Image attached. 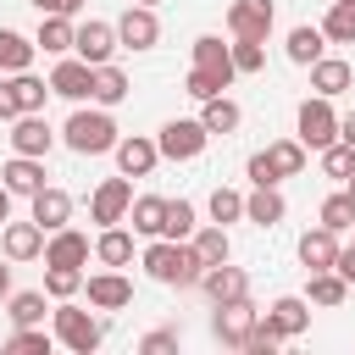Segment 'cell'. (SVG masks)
Instances as JSON below:
<instances>
[{"instance_id": "f6af8a7d", "label": "cell", "mask_w": 355, "mask_h": 355, "mask_svg": "<svg viewBox=\"0 0 355 355\" xmlns=\"http://www.w3.org/2000/svg\"><path fill=\"white\" fill-rule=\"evenodd\" d=\"M11 349H28V355H50V333H44V327H17V333H11Z\"/></svg>"}, {"instance_id": "484cf974", "label": "cell", "mask_w": 355, "mask_h": 355, "mask_svg": "<svg viewBox=\"0 0 355 355\" xmlns=\"http://www.w3.org/2000/svg\"><path fill=\"white\" fill-rule=\"evenodd\" d=\"M44 55H67L72 44H78V28H72V17H39V39H33Z\"/></svg>"}, {"instance_id": "2e32d148", "label": "cell", "mask_w": 355, "mask_h": 355, "mask_svg": "<svg viewBox=\"0 0 355 355\" xmlns=\"http://www.w3.org/2000/svg\"><path fill=\"white\" fill-rule=\"evenodd\" d=\"M200 288H205V300L211 305H222V300H244L250 294V277L239 272V266H205V277H200Z\"/></svg>"}, {"instance_id": "ee69618b", "label": "cell", "mask_w": 355, "mask_h": 355, "mask_svg": "<svg viewBox=\"0 0 355 355\" xmlns=\"http://www.w3.org/2000/svg\"><path fill=\"white\" fill-rule=\"evenodd\" d=\"M183 89H189L194 100H216V94L227 89V78H216V72H200V67H194V72L183 78Z\"/></svg>"}, {"instance_id": "d6a6232c", "label": "cell", "mask_w": 355, "mask_h": 355, "mask_svg": "<svg viewBox=\"0 0 355 355\" xmlns=\"http://www.w3.org/2000/svg\"><path fill=\"white\" fill-rule=\"evenodd\" d=\"M94 100L100 105H122L128 100V78H122V67H94Z\"/></svg>"}, {"instance_id": "9a60e30c", "label": "cell", "mask_w": 355, "mask_h": 355, "mask_svg": "<svg viewBox=\"0 0 355 355\" xmlns=\"http://www.w3.org/2000/svg\"><path fill=\"white\" fill-rule=\"evenodd\" d=\"M0 250H6V261H33V255H44V227L39 222H6Z\"/></svg>"}, {"instance_id": "4fadbf2b", "label": "cell", "mask_w": 355, "mask_h": 355, "mask_svg": "<svg viewBox=\"0 0 355 355\" xmlns=\"http://www.w3.org/2000/svg\"><path fill=\"white\" fill-rule=\"evenodd\" d=\"M155 161H161V144L155 139H116V166L128 172V178H150L155 172Z\"/></svg>"}, {"instance_id": "74e56055", "label": "cell", "mask_w": 355, "mask_h": 355, "mask_svg": "<svg viewBox=\"0 0 355 355\" xmlns=\"http://www.w3.org/2000/svg\"><path fill=\"white\" fill-rule=\"evenodd\" d=\"M11 322H17V327H39V322H44V294H39V288L11 294Z\"/></svg>"}, {"instance_id": "f35d334b", "label": "cell", "mask_w": 355, "mask_h": 355, "mask_svg": "<svg viewBox=\"0 0 355 355\" xmlns=\"http://www.w3.org/2000/svg\"><path fill=\"white\" fill-rule=\"evenodd\" d=\"M322 227H333V233L355 227V200H349V189H344V194H327V200H322Z\"/></svg>"}, {"instance_id": "e0dca14e", "label": "cell", "mask_w": 355, "mask_h": 355, "mask_svg": "<svg viewBox=\"0 0 355 355\" xmlns=\"http://www.w3.org/2000/svg\"><path fill=\"white\" fill-rule=\"evenodd\" d=\"M266 327H272V333H283V338H300V333L311 327V305H305L300 294H283V300H272Z\"/></svg>"}, {"instance_id": "816d5d0a", "label": "cell", "mask_w": 355, "mask_h": 355, "mask_svg": "<svg viewBox=\"0 0 355 355\" xmlns=\"http://www.w3.org/2000/svg\"><path fill=\"white\" fill-rule=\"evenodd\" d=\"M333 272H338L344 283H355V250H338V261H333Z\"/></svg>"}, {"instance_id": "11a10c76", "label": "cell", "mask_w": 355, "mask_h": 355, "mask_svg": "<svg viewBox=\"0 0 355 355\" xmlns=\"http://www.w3.org/2000/svg\"><path fill=\"white\" fill-rule=\"evenodd\" d=\"M0 294H11V266L0 261Z\"/></svg>"}, {"instance_id": "5bb4252c", "label": "cell", "mask_w": 355, "mask_h": 355, "mask_svg": "<svg viewBox=\"0 0 355 355\" xmlns=\"http://www.w3.org/2000/svg\"><path fill=\"white\" fill-rule=\"evenodd\" d=\"M0 183H6L11 194H28V200H33V194L44 189V161H39V155H11V161L0 166Z\"/></svg>"}, {"instance_id": "f907efd6", "label": "cell", "mask_w": 355, "mask_h": 355, "mask_svg": "<svg viewBox=\"0 0 355 355\" xmlns=\"http://www.w3.org/2000/svg\"><path fill=\"white\" fill-rule=\"evenodd\" d=\"M33 6H39V17H72L83 0H33Z\"/></svg>"}, {"instance_id": "b9f144b4", "label": "cell", "mask_w": 355, "mask_h": 355, "mask_svg": "<svg viewBox=\"0 0 355 355\" xmlns=\"http://www.w3.org/2000/svg\"><path fill=\"white\" fill-rule=\"evenodd\" d=\"M194 233V205L189 200H166V227H161V239H189Z\"/></svg>"}, {"instance_id": "d4e9b609", "label": "cell", "mask_w": 355, "mask_h": 355, "mask_svg": "<svg viewBox=\"0 0 355 355\" xmlns=\"http://www.w3.org/2000/svg\"><path fill=\"white\" fill-rule=\"evenodd\" d=\"M128 222H133V233L161 239V227H166V200H161V194H139V200L128 205Z\"/></svg>"}, {"instance_id": "c3c4849f", "label": "cell", "mask_w": 355, "mask_h": 355, "mask_svg": "<svg viewBox=\"0 0 355 355\" xmlns=\"http://www.w3.org/2000/svg\"><path fill=\"white\" fill-rule=\"evenodd\" d=\"M250 183H277V172H272L266 150H261V155H250Z\"/></svg>"}, {"instance_id": "83f0119b", "label": "cell", "mask_w": 355, "mask_h": 355, "mask_svg": "<svg viewBox=\"0 0 355 355\" xmlns=\"http://www.w3.org/2000/svg\"><path fill=\"white\" fill-rule=\"evenodd\" d=\"M322 33L327 44H355V0H333L322 17Z\"/></svg>"}, {"instance_id": "6da1fadb", "label": "cell", "mask_w": 355, "mask_h": 355, "mask_svg": "<svg viewBox=\"0 0 355 355\" xmlns=\"http://www.w3.org/2000/svg\"><path fill=\"white\" fill-rule=\"evenodd\" d=\"M144 272H150L155 283H166V288H194V283L205 277V261H200V250L183 244V239H155V244L144 250Z\"/></svg>"}, {"instance_id": "8d00e7d4", "label": "cell", "mask_w": 355, "mask_h": 355, "mask_svg": "<svg viewBox=\"0 0 355 355\" xmlns=\"http://www.w3.org/2000/svg\"><path fill=\"white\" fill-rule=\"evenodd\" d=\"M316 155H322V172H327V178H338V183L355 178V144L338 139V144H327V150H316Z\"/></svg>"}, {"instance_id": "60d3db41", "label": "cell", "mask_w": 355, "mask_h": 355, "mask_svg": "<svg viewBox=\"0 0 355 355\" xmlns=\"http://www.w3.org/2000/svg\"><path fill=\"white\" fill-rule=\"evenodd\" d=\"M233 67L250 78V72H261L266 67V39H233Z\"/></svg>"}, {"instance_id": "4316f807", "label": "cell", "mask_w": 355, "mask_h": 355, "mask_svg": "<svg viewBox=\"0 0 355 355\" xmlns=\"http://www.w3.org/2000/svg\"><path fill=\"white\" fill-rule=\"evenodd\" d=\"M33 39L28 33H17V28H0V72H28L33 67Z\"/></svg>"}, {"instance_id": "44dd1931", "label": "cell", "mask_w": 355, "mask_h": 355, "mask_svg": "<svg viewBox=\"0 0 355 355\" xmlns=\"http://www.w3.org/2000/svg\"><path fill=\"white\" fill-rule=\"evenodd\" d=\"M349 83H355V67H349V61H338V55L311 61V89H316V94H327V100H333V94H344Z\"/></svg>"}, {"instance_id": "d6986e66", "label": "cell", "mask_w": 355, "mask_h": 355, "mask_svg": "<svg viewBox=\"0 0 355 355\" xmlns=\"http://www.w3.org/2000/svg\"><path fill=\"white\" fill-rule=\"evenodd\" d=\"M283 216H288V205H283L277 183H255V194L244 200V222H255V227H277Z\"/></svg>"}, {"instance_id": "7a4b0ae2", "label": "cell", "mask_w": 355, "mask_h": 355, "mask_svg": "<svg viewBox=\"0 0 355 355\" xmlns=\"http://www.w3.org/2000/svg\"><path fill=\"white\" fill-rule=\"evenodd\" d=\"M61 139H67V150H78V155H105V150H116V122H111V105H100V111H72L67 116V128H61Z\"/></svg>"}, {"instance_id": "f546056e", "label": "cell", "mask_w": 355, "mask_h": 355, "mask_svg": "<svg viewBox=\"0 0 355 355\" xmlns=\"http://www.w3.org/2000/svg\"><path fill=\"white\" fill-rule=\"evenodd\" d=\"M266 161H272L277 178H300L305 172V144L300 139H277V144H266Z\"/></svg>"}, {"instance_id": "9c48e42d", "label": "cell", "mask_w": 355, "mask_h": 355, "mask_svg": "<svg viewBox=\"0 0 355 355\" xmlns=\"http://www.w3.org/2000/svg\"><path fill=\"white\" fill-rule=\"evenodd\" d=\"M50 94H61V100H94V67L83 55H67L50 72Z\"/></svg>"}, {"instance_id": "1f68e13d", "label": "cell", "mask_w": 355, "mask_h": 355, "mask_svg": "<svg viewBox=\"0 0 355 355\" xmlns=\"http://www.w3.org/2000/svg\"><path fill=\"white\" fill-rule=\"evenodd\" d=\"M322 44H327L322 28H294L288 33V61L294 67H311V61H322Z\"/></svg>"}, {"instance_id": "7dc6e473", "label": "cell", "mask_w": 355, "mask_h": 355, "mask_svg": "<svg viewBox=\"0 0 355 355\" xmlns=\"http://www.w3.org/2000/svg\"><path fill=\"white\" fill-rule=\"evenodd\" d=\"M139 349H144V355H166V349H178V333H166V327H161V333H150Z\"/></svg>"}, {"instance_id": "30bf717a", "label": "cell", "mask_w": 355, "mask_h": 355, "mask_svg": "<svg viewBox=\"0 0 355 355\" xmlns=\"http://www.w3.org/2000/svg\"><path fill=\"white\" fill-rule=\"evenodd\" d=\"M50 144H55V133H50V122H44V111H22L17 122H11V150L17 155H50Z\"/></svg>"}, {"instance_id": "e575fe53", "label": "cell", "mask_w": 355, "mask_h": 355, "mask_svg": "<svg viewBox=\"0 0 355 355\" xmlns=\"http://www.w3.org/2000/svg\"><path fill=\"white\" fill-rule=\"evenodd\" d=\"M344 294H349V283H344L333 266H327V272H311V305H327V311H333V305H344Z\"/></svg>"}, {"instance_id": "7bdbcfd3", "label": "cell", "mask_w": 355, "mask_h": 355, "mask_svg": "<svg viewBox=\"0 0 355 355\" xmlns=\"http://www.w3.org/2000/svg\"><path fill=\"white\" fill-rule=\"evenodd\" d=\"M244 216V194L239 189H216L211 194V222H239Z\"/></svg>"}, {"instance_id": "7c38bea8", "label": "cell", "mask_w": 355, "mask_h": 355, "mask_svg": "<svg viewBox=\"0 0 355 355\" xmlns=\"http://www.w3.org/2000/svg\"><path fill=\"white\" fill-rule=\"evenodd\" d=\"M116 44H122V39H116V22H83V28H78V44H72V50H78V55H83L89 67H105Z\"/></svg>"}, {"instance_id": "bcb514c9", "label": "cell", "mask_w": 355, "mask_h": 355, "mask_svg": "<svg viewBox=\"0 0 355 355\" xmlns=\"http://www.w3.org/2000/svg\"><path fill=\"white\" fill-rule=\"evenodd\" d=\"M277 344H283V333H272V327H266V322H255V333H250V338H244V349H250V355H272V349H277Z\"/></svg>"}, {"instance_id": "8992f818", "label": "cell", "mask_w": 355, "mask_h": 355, "mask_svg": "<svg viewBox=\"0 0 355 355\" xmlns=\"http://www.w3.org/2000/svg\"><path fill=\"white\" fill-rule=\"evenodd\" d=\"M255 322H261V311H255V305H250V294H244V300H222V305H216V316H211V333H216L222 344L244 349V338L255 333Z\"/></svg>"}, {"instance_id": "ffe728a7", "label": "cell", "mask_w": 355, "mask_h": 355, "mask_svg": "<svg viewBox=\"0 0 355 355\" xmlns=\"http://www.w3.org/2000/svg\"><path fill=\"white\" fill-rule=\"evenodd\" d=\"M89 305L122 311V305H133V283H128L122 272H94V277H89Z\"/></svg>"}, {"instance_id": "681fc988", "label": "cell", "mask_w": 355, "mask_h": 355, "mask_svg": "<svg viewBox=\"0 0 355 355\" xmlns=\"http://www.w3.org/2000/svg\"><path fill=\"white\" fill-rule=\"evenodd\" d=\"M22 116V105H17V89L11 83H0V122H17Z\"/></svg>"}, {"instance_id": "836d02e7", "label": "cell", "mask_w": 355, "mask_h": 355, "mask_svg": "<svg viewBox=\"0 0 355 355\" xmlns=\"http://www.w3.org/2000/svg\"><path fill=\"white\" fill-rule=\"evenodd\" d=\"M194 250H200V261H205V266H222V261L233 255L227 227H222V222H216V227H200V233H194Z\"/></svg>"}, {"instance_id": "ab89813d", "label": "cell", "mask_w": 355, "mask_h": 355, "mask_svg": "<svg viewBox=\"0 0 355 355\" xmlns=\"http://www.w3.org/2000/svg\"><path fill=\"white\" fill-rule=\"evenodd\" d=\"M78 288H83V272H78V266H50V272H44V294H50V300H72Z\"/></svg>"}, {"instance_id": "d590c367", "label": "cell", "mask_w": 355, "mask_h": 355, "mask_svg": "<svg viewBox=\"0 0 355 355\" xmlns=\"http://www.w3.org/2000/svg\"><path fill=\"white\" fill-rule=\"evenodd\" d=\"M11 89H17V105L22 111H44V100H50V83L33 78V72H11Z\"/></svg>"}, {"instance_id": "f1b7e54d", "label": "cell", "mask_w": 355, "mask_h": 355, "mask_svg": "<svg viewBox=\"0 0 355 355\" xmlns=\"http://www.w3.org/2000/svg\"><path fill=\"white\" fill-rule=\"evenodd\" d=\"M205 111H200V122H205V133H233L239 122H244V111L227 100V94H216V100H200Z\"/></svg>"}, {"instance_id": "603a6c76", "label": "cell", "mask_w": 355, "mask_h": 355, "mask_svg": "<svg viewBox=\"0 0 355 355\" xmlns=\"http://www.w3.org/2000/svg\"><path fill=\"white\" fill-rule=\"evenodd\" d=\"M83 261H89V239L72 227H55L44 244V266H83Z\"/></svg>"}, {"instance_id": "52a82bcc", "label": "cell", "mask_w": 355, "mask_h": 355, "mask_svg": "<svg viewBox=\"0 0 355 355\" xmlns=\"http://www.w3.org/2000/svg\"><path fill=\"white\" fill-rule=\"evenodd\" d=\"M128 205H133V183H128V172H122V178H105V183L94 189L89 216H94L100 227H111V222H128Z\"/></svg>"}, {"instance_id": "f5cc1de1", "label": "cell", "mask_w": 355, "mask_h": 355, "mask_svg": "<svg viewBox=\"0 0 355 355\" xmlns=\"http://www.w3.org/2000/svg\"><path fill=\"white\" fill-rule=\"evenodd\" d=\"M338 139H344V144H355V111H349V116H338Z\"/></svg>"}, {"instance_id": "7402d4cb", "label": "cell", "mask_w": 355, "mask_h": 355, "mask_svg": "<svg viewBox=\"0 0 355 355\" xmlns=\"http://www.w3.org/2000/svg\"><path fill=\"white\" fill-rule=\"evenodd\" d=\"M67 216H72V194L44 183V189L33 194V222H39L44 233H55V227H67Z\"/></svg>"}, {"instance_id": "ba28073f", "label": "cell", "mask_w": 355, "mask_h": 355, "mask_svg": "<svg viewBox=\"0 0 355 355\" xmlns=\"http://www.w3.org/2000/svg\"><path fill=\"white\" fill-rule=\"evenodd\" d=\"M272 22H277L272 0H233V6H227V33H233V39H266Z\"/></svg>"}, {"instance_id": "6f0895ef", "label": "cell", "mask_w": 355, "mask_h": 355, "mask_svg": "<svg viewBox=\"0 0 355 355\" xmlns=\"http://www.w3.org/2000/svg\"><path fill=\"white\" fill-rule=\"evenodd\" d=\"M139 6H155V0H139Z\"/></svg>"}, {"instance_id": "cb8c5ba5", "label": "cell", "mask_w": 355, "mask_h": 355, "mask_svg": "<svg viewBox=\"0 0 355 355\" xmlns=\"http://www.w3.org/2000/svg\"><path fill=\"white\" fill-rule=\"evenodd\" d=\"M300 261H305V272H327L338 261V233L333 227H311L300 239Z\"/></svg>"}, {"instance_id": "5b68a950", "label": "cell", "mask_w": 355, "mask_h": 355, "mask_svg": "<svg viewBox=\"0 0 355 355\" xmlns=\"http://www.w3.org/2000/svg\"><path fill=\"white\" fill-rule=\"evenodd\" d=\"M155 144H161V155H166V161H194V155L211 144V133H205V122H200V116H172V122L161 128V139H155Z\"/></svg>"}, {"instance_id": "3957f363", "label": "cell", "mask_w": 355, "mask_h": 355, "mask_svg": "<svg viewBox=\"0 0 355 355\" xmlns=\"http://www.w3.org/2000/svg\"><path fill=\"white\" fill-rule=\"evenodd\" d=\"M55 338H61L67 349H78V355H94V349H100V322H94L83 305L61 300V305H55Z\"/></svg>"}, {"instance_id": "8fae6325", "label": "cell", "mask_w": 355, "mask_h": 355, "mask_svg": "<svg viewBox=\"0 0 355 355\" xmlns=\"http://www.w3.org/2000/svg\"><path fill=\"white\" fill-rule=\"evenodd\" d=\"M116 39H122L128 50H150V44L161 39V22H155V11L133 0V6H128V11L116 17Z\"/></svg>"}, {"instance_id": "db71d44e", "label": "cell", "mask_w": 355, "mask_h": 355, "mask_svg": "<svg viewBox=\"0 0 355 355\" xmlns=\"http://www.w3.org/2000/svg\"><path fill=\"white\" fill-rule=\"evenodd\" d=\"M6 222H11V189L0 183V227H6Z\"/></svg>"}, {"instance_id": "4dcf8cb0", "label": "cell", "mask_w": 355, "mask_h": 355, "mask_svg": "<svg viewBox=\"0 0 355 355\" xmlns=\"http://www.w3.org/2000/svg\"><path fill=\"white\" fill-rule=\"evenodd\" d=\"M94 255H100L105 266H128V261H133V233H122V227L111 222V227L94 239Z\"/></svg>"}, {"instance_id": "277c9868", "label": "cell", "mask_w": 355, "mask_h": 355, "mask_svg": "<svg viewBox=\"0 0 355 355\" xmlns=\"http://www.w3.org/2000/svg\"><path fill=\"white\" fill-rule=\"evenodd\" d=\"M305 150H327V144H338V111L327 105V94H316V100H305L300 105V133H294Z\"/></svg>"}, {"instance_id": "ac0fdd59", "label": "cell", "mask_w": 355, "mask_h": 355, "mask_svg": "<svg viewBox=\"0 0 355 355\" xmlns=\"http://www.w3.org/2000/svg\"><path fill=\"white\" fill-rule=\"evenodd\" d=\"M194 67H200V72H216V78H227V83L239 78V67H233V44H222L216 33H200V39H194Z\"/></svg>"}, {"instance_id": "9f6ffc18", "label": "cell", "mask_w": 355, "mask_h": 355, "mask_svg": "<svg viewBox=\"0 0 355 355\" xmlns=\"http://www.w3.org/2000/svg\"><path fill=\"white\" fill-rule=\"evenodd\" d=\"M349 200H355V178H349Z\"/></svg>"}]
</instances>
